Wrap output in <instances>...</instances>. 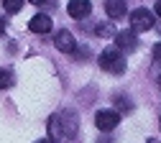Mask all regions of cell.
Here are the masks:
<instances>
[{"instance_id": "obj_1", "label": "cell", "mask_w": 161, "mask_h": 143, "mask_svg": "<svg viewBox=\"0 0 161 143\" xmlns=\"http://www.w3.org/2000/svg\"><path fill=\"white\" fill-rule=\"evenodd\" d=\"M100 69L108 74H123L125 72V56L118 49H105L100 54Z\"/></svg>"}, {"instance_id": "obj_2", "label": "cell", "mask_w": 161, "mask_h": 143, "mask_svg": "<svg viewBox=\"0 0 161 143\" xmlns=\"http://www.w3.org/2000/svg\"><path fill=\"white\" fill-rule=\"evenodd\" d=\"M153 13L148 10V8H136L133 13H130V31L133 33H141V31H148V28H153Z\"/></svg>"}, {"instance_id": "obj_3", "label": "cell", "mask_w": 161, "mask_h": 143, "mask_svg": "<svg viewBox=\"0 0 161 143\" xmlns=\"http://www.w3.org/2000/svg\"><path fill=\"white\" fill-rule=\"evenodd\" d=\"M56 125H59V135H67V138H74L77 135V113L74 110H67V113H59L56 115Z\"/></svg>"}, {"instance_id": "obj_4", "label": "cell", "mask_w": 161, "mask_h": 143, "mask_svg": "<svg viewBox=\"0 0 161 143\" xmlns=\"http://www.w3.org/2000/svg\"><path fill=\"white\" fill-rule=\"evenodd\" d=\"M118 123H120V115H118L115 110H97V115H95V125L103 130V133L115 130Z\"/></svg>"}, {"instance_id": "obj_5", "label": "cell", "mask_w": 161, "mask_h": 143, "mask_svg": "<svg viewBox=\"0 0 161 143\" xmlns=\"http://www.w3.org/2000/svg\"><path fill=\"white\" fill-rule=\"evenodd\" d=\"M54 46L62 54H74L77 51V41H74V36L67 28H62V31H56V36H54Z\"/></svg>"}, {"instance_id": "obj_6", "label": "cell", "mask_w": 161, "mask_h": 143, "mask_svg": "<svg viewBox=\"0 0 161 143\" xmlns=\"http://www.w3.org/2000/svg\"><path fill=\"white\" fill-rule=\"evenodd\" d=\"M115 44H118V51H136L138 36L133 31H120V33H115Z\"/></svg>"}, {"instance_id": "obj_7", "label": "cell", "mask_w": 161, "mask_h": 143, "mask_svg": "<svg viewBox=\"0 0 161 143\" xmlns=\"http://www.w3.org/2000/svg\"><path fill=\"white\" fill-rule=\"evenodd\" d=\"M51 18L46 15V13H38V15H33L31 20H28V28L33 31V33H49L51 31Z\"/></svg>"}, {"instance_id": "obj_8", "label": "cell", "mask_w": 161, "mask_h": 143, "mask_svg": "<svg viewBox=\"0 0 161 143\" xmlns=\"http://www.w3.org/2000/svg\"><path fill=\"white\" fill-rule=\"evenodd\" d=\"M67 10H69L72 18H87L90 10H92V3H90V0H69Z\"/></svg>"}, {"instance_id": "obj_9", "label": "cell", "mask_w": 161, "mask_h": 143, "mask_svg": "<svg viewBox=\"0 0 161 143\" xmlns=\"http://www.w3.org/2000/svg\"><path fill=\"white\" fill-rule=\"evenodd\" d=\"M128 10V0H105V13L110 18H123Z\"/></svg>"}, {"instance_id": "obj_10", "label": "cell", "mask_w": 161, "mask_h": 143, "mask_svg": "<svg viewBox=\"0 0 161 143\" xmlns=\"http://www.w3.org/2000/svg\"><path fill=\"white\" fill-rule=\"evenodd\" d=\"M13 85V74L8 69H0V90H8Z\"/></svg>"}, {"instance_id": "obj_11", "label": "cell", "mask_w": 161, "mask_h": 143, "mask_svg": "<svg viewBox=\"0 0 161 143\" xmlns=\"http://www.w3.org/2000/svg\"><path fill=\"white\" fill-rule=\"evenodd\" d=\"M3 8L8 13H18V10L23 8V0H3Z\"/></svg>"}, {"instance_id": "obj_12", "label": "cell", "mask_w": 161, "mask_h": 143, "mask_svg": "<svg viewBox=\"0 0 161 143\" xmlns=\"http://www.w3.org/2000/svg\"><path fill=\"white\" fill-rule=\"evenodd\" d=\"M115 102H118V107L123 110V113H130V110H133L130 100H128V97H123V95H118V97H115Z\"/></svg>"}, {"instance_id": "obj_13", "label": "cell", "mask_w": 161, "mask_h": 143, "mask_svg": "<svg viewBox=\"0 0 161 143\" xmlns=\"http://www.w3.org/2000/svg\"><path fill=\"white\" fill-rule=\"evenodd\" d=\"M95 31H97V36H115V28L110 23H100Z\"/></svg>"}, {"instance_id": "obj_14", "label": "cell", "mask_w": 161, "mask_h": 143, "mask_svg": "<svg viewBox=\"0 0 161 143\" xmlns=\"http://www.w3.org/2000/svg\"><path fill=\"white\" fill-rule=\"evenodd\" d=\"M49 128H51V135H54V138H59V125H56V115H51V118H49Z\"/></svg>"}, {"instance_id": "obj_15", "label": "cell", "mask_w": 161, "mask_h": 143, "mask_svg": "<svg viewBox=\"0 0 161 143\" xmlns=\"http://www.w3.org/2000/svg\"><path fill=\"white\" fill-rule=\"evenodd\" d=\"M153 56H156V61H161V44L153 46Z\"/></svg>"}, {"instance_id": "obj_16", "label": "cell", "mask_w": 161, "mask_h": 143, "mask_svg": "<svg viewBox=\"0 0 161 143\" xmlns=\"http://www.w3.org/2000/svg\"><path fill=\"white\" fill-rule=\"evenodd\" d=\"M153 15H161V0H156V8H153Z\"/></svg>"}, {"instance_id": "obj_17", "label": "cell", "mask_w": 161, "mask_h": 143, "mask_svg": "<svg viewBox=\"0 0 161 143\" xmlns=\"http://www.w3.org/2000/svg\"><path fill=\"white\" fill-rule=\"evenodd\" d=\"M0 33H5V20L0 18Z\"/></svg>"}, {"instance_id": "obj_18", "label": "cell", "mask_w": 161, "mask_h": 143, "mask_svg": "<svg viewBox=\"0 0 161 143\" xmlns=\"http://www.w3.org/2000/svg\"><path fill=\"white\" fill-rule=\"evenodd\" d=\"M38 143H54V138H44V140H38Z\"/></svg>"}, {"instance_id": "obj_19", "label": "cell", "mask_w": 161, "mask_h": 143, "mask_svg": "<svg viewBox=\"0 0 161 143\" xmlns=\"http://www.w3.org/2000/svg\"><path fill=\"white\" fill-rule=\"evenodd\" d=\"M28 3H33V5H41V3H44V0H28Z\"/></svg>"}, {"instance_id": "obj_20", "label": "cell", "mask_w": 161, "mask_h": 143, "mask_svg": "<svg viewBox=\"0 0 161 143\" xmlns=\"http://www.w3.org/2000/svg\"><path fill=\"white\" fill-rule=\"evenodd\" d=\"M158 90H161V77H158Z\"/></svg>"}, {"instance_id": "obj_21", "label": "cell", "mask_w": 161, "mask_h": 143, "mask_svg": "<svg viewBox=\"0 0 161 143\" xmlns=\"http://www.w3.org/2000/svg\"><path fill=\"white\" fill-rule=\"evenodd\" d=\"M146 143H156V140H151V138H148V140H146Z\"/></svg>"}, {"instance_id": "obj_22", "label": "cell", "mask_w": 161, "mask_h": 143, "mask_svg": "<svg viewBox=\"0 0 161 143\" xmlns=\"http://www.w3.org/2000/svg\"><path fill=\"white\" fill-rule=\"evenodd\" d=\"M158 123H161V120H158Z\"/></svg>"}]
</instances>
